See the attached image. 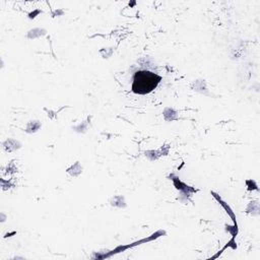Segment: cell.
<instances>
[{
  "label": "cell",
  "instance_id": "cell-1",
  "mask_svg": "<svg viewBox=\"0 0 260 260\" xmlns=\"http://www.w3.org/2000/svg\"><path fill=\"white\" fill-rule=\"evenodd\" d=\"M160 80L161 77L156 73L148 70H139L134 74L132 90L138 94L149 93L157 86Z\"/></svg>",
  "mask_w": 260,
  "mask_h": 260
}]
</instances>
